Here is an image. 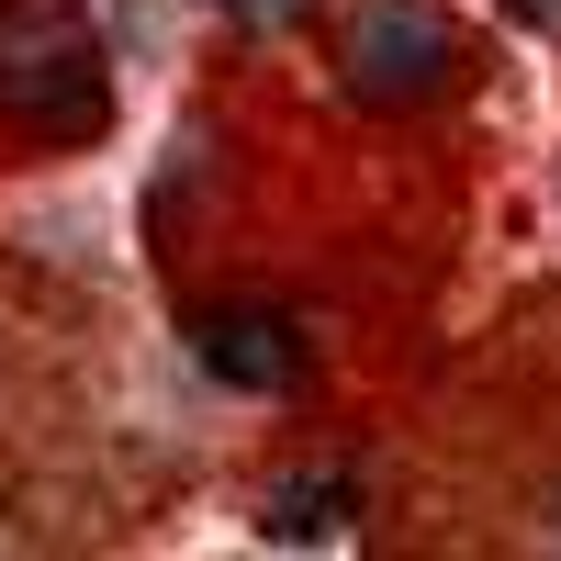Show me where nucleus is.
Instances as JSON below:
<instances>
[{"label": "nucleus", "instance_id": "nucleus-1", "mask_svg": "<svg viewBox=\"0 0 561 561\" xmlns=\"http://www.w3.org/2000/svg\"><path fill=\"white\" fill-rule=\"evenodd\" d=\"M0 113L34 135H102L113 68L79 0H0Z\"/></svg>", "mask_w": 561, "mask_h": 561}, {"label": "nucleus", "instance_id": "nucleus-6", "mask_svg": "<svg viewBox=\"0 0 561 561\" xmlns=\"http://www.w3.org/2000/svg\"><path fill=\"white\" fill-rule=\"evenodd\" d=\"M259 12H280V0H259Z\"/></svg>", "mask_w": 561, "mask_h": 561}, {"label": "nucleus", "instance_id": "nucleus-2", "mask_svg": "<svg viewBox=\"0 0 561 561\" xmlns=\"http://www.w3.org/2000/svg\"><path fill=\"white\" fill-rule=\"evenodd\" d=\"M449 68V23L427 0H370L348 23V90L359 102H415V90H438Z\"/></svg>", "mask_w": 561, "mask_h": 561}, {"label": "nucleus", "instance_id": "nucleus-4", "mask_svg": "<svg viewBox=\"0 0 561 561\" xmlns=\"http://www.w3.org/2000/svg\"><path fill=\"white\" fill-rule=\"evenodd\" d=\"M348 505H359V494H348L337 472H293V483H270V517H259V528H270L280 550H314V539H348Z\"/></svg>", "mask_w": 561, "mask_h": 561}, {"label": "nucleus", "instance_id": "nucleus-5", "mask_svg": "<svg viewBox=\"0 0 561 561\" xmlns=\"http://www.w3.org/2000/svg\"><path fill=\"white\" fill-rule=\"evenodd\" d=\"M517 23H539V34H561V0H505Z\"/></svg>", "mask_w": 561, "mask_h": 561}, {"label": "nucleus", "instance_id": "nucleus-3", "mask_svg": "<svg viewBox=\"0 0 561 561\" xmlns=\"http://www.w3.org/2000/svg\"><path fill=\"white\" fill-rule=\"evenodd\" d=\"M192 359L214 370V382H237V393H293V382H304L293 325H280V314H248V304L192 314Z\"/></svg>", "mask_w": 561, "mask_h": 561}]
</instances>
